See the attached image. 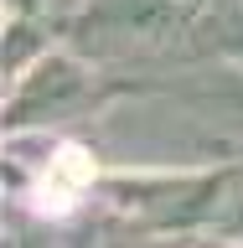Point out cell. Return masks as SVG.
<instances>
[{
	"label": "cell",
	"mask_w": 243,
	"mask_h": 248,
	"mask_svg": "<svg viewBox=\"0 0 243 248\" xmlns=\"http://www.w3.org/2000/svg\"><path fill=\"white\" fill-rule=\"evenodd\" d=\"M5 16H52V0H0Z\"/></svg>",
	"instance_id": "5"
},
{
	"label": "cell",
	"mask_w": 243,
	"mask_h": 248,
	"mask_svg": "<svg viewBox=\"0 0 243 248\" xmlns=\"http://www.w3.org/2000/svg\"><path fill=\"white\" fill-rule=\"evenodd\" d=\"M192 57L243 73V0H212L192 21Z\"/></svg>",
	"instance_id": "3"
},
{
	"label": "cell",
	"mask_w": 243,
	"mask_h": 248,
	"mask_svg": "<svg viewBox=\"0 0 243 248\" xmlns=\"http://www.w3.org/2000/svg\"><path fill=\"white\" fill-rule=\"evenodd\" d=\"M57 42H62L57 16H5V42H0V52H5V83H16L31 62H42Z\"/></svg>",
	"instance_id": "4"
},
{
	"label": "cell",
	"mask_w": 243,
	"mask_h": 248,
	"mask_svg": "<svg viewBox=\"0 0 243 248\" xmlns=\"http://www.w3.org/2000/svg\"><path fill=\"white\" fill-rule=\"evenodd\" d=\"M78 5H83V0H52V16H57V21H67Z\"/></svg>",
	"instance_id": "6"
},
{
	"label": "cell",
	"mask_w": 243,
	"mask_h": 248,
	"mask_svg": "<svg viewBox=\"0 0 243 248\" xmlns=\"http://www.w3.org/2000/svg\"><path fill=\"white\" fill-rule=\"evenodd\" d=\"M181 5H186V11H192V16H202V11H207V5H212V0H181Z\"/></svg>",
	"instance_id": "7"
},
{
	"label": "cell",
	"mask_w": 243,
	"mask_h": 248,
	"mask_svg": "<svg viewBox=\"0 0 243 248\" xmlns=\"http://www.w3.org/2000/svg\"><path fill=\"white\" fill-rule=\"evenodd\" d=\"M104 104H109L104 67L88 62L78 46L57 42L16 83H5V129H62V124L104 114Z\"/></svg>",
	"instance_id": "2"
},
{
	"label": "cell",
	"mask_w": 243,
	"mask_h": 248,
	"mask_svg": "<svg viewBox=\"0 0 243 248\" xmlns=\"http://www.w3.org/2000/svg\"><path fill=\"white\" fill-rule=\"evenodd\" d=\"M192 21L181 0H83L62 21V42L78 46L98 67H140L186 52L192 57Z\"/></svg>",
	"instance_id": "1"
}]
</instances>
